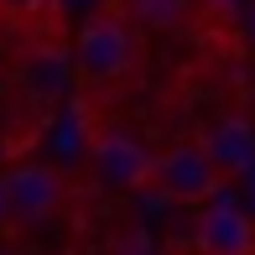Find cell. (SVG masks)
Instances as JSON below:
<instances>
[{"label":"cell","instance_id":"5b68a950","mask_svg":"<svg viewBox=\"0 0 255 255\" xmlns=\"http://www.w3.org/2000/svg\"><path fill=\"white\" fill-rule=\"evenodd\" d=\"M193 245L203 255H255V224L235 203H203L193 224Z\"/></svg>","mask_w":255,"mask_h":255},{"label":"cell","instance_id":"277c9868","mask_svg":"<svg viewBox=\"0 0 255 255\" xmlns=\"http://www.w3.org/2000/svg\"><path fill=\"white\" fill-rule=\"evenodd\" d=\"M89 156H94L99 177L110 182V188H151L156 156L146 151L135 135H125V130H99L94 146H89Z\"/></svg>","mask_w":255,"mask_h":255},{"label":"cell","instance_id":"52a82bcc","mask_svg":"<svg viewBox=\"0 0 255 255\" xmlns=\"http://www.w3.org/2000/svg\"><path fill=\"white\" fill-rule=\"evenodd\" d=\"M120 5L141 31H167L188 16V0H120Z\"/></svg>","mask_w":255,"mask_h":255},{"label":"cell","instance_id":"3957f363","mask_svg":"<svg viewBox=\"0 0 255 255\" xmlns=\"http://www.w3.org/2000/svg\"><path fill=\"white\" fill-rule=\"evenodd\" d=\"M63 203V177L42 161H21V167L5 172V208L21 219V224H42V219L57 214Z\"/></svg>","mask_w":255,"mask_h":255},{"label":"cell","instance_id":"7a4b0ae2","mask_svg":"<svg viewBox=\"0 0 255 255\" xmlns=\"http://www.w3.org/2000/svg\"><path fill=\"white\" fill-rule=\"evenodd\" d=\"M151 188L161 193V198L172 203H208L219 188H224V172L214 167V156H208V146H167V151L156 156L151 167Z\"/></svg>","mask_w":255,"mask_h":255},{"label":"cell","instance_id":"9c48e42d","mask_svg":"<svg viewBox=\"0 0 255 255\" xmlns=\"http://www.w3.org/2000/svg\"><path fill=\"white\" fill-rule=\"evenodd\" d=\"M161 255H203V250H198V245H167Z\"/></svg>","mask_w":255,"mask_h":255},{"label":"cell","instance_id":"30bf717a","mask_svg":"<svg viewBox=\"0 0 255 255\" xmlns=\"http://www.w3.org/2000/svg\"><path fill=\"white\" fill-rule=\"evenodd\" d=\"M250 47H255V16H250Z\"/></svg>","mask_w":255,"mask_h":255},{"label":"cell","instance_id":"ba28073f","mask_svg":"<svg viewBox=\"0 0 255 255\" xmlns=\"http://www.w3.org/2000/svg\"><path fill=\"white\" fill-rule=\"evenodd\" d=\"M0 16L37 26V21H57V0H0Z\"/></svg>","mask_w":255,"mask_h":255},{"label":"cell","instance_id":"6da1fadb","mask_svg":"<svg viewBox=\"0 0 255 255\" xmlns=\"http://www.w3.org/2000/svg\"><path fill=\"white\" fill-rule=\"evenodd\" d=\"M141 63V26L125 16L120 0H110L104 10L78 26L73 37V73L84 78V89H120Z\"/></svg>","mask_w":255,"mask_h":255},{"label":"cell","instance_id":"8992f818","mask_svg":"<svg viewBox=\"0 0 255 255\" xmlns=\"http://www.w3.org/2000/svg\"><path fill=\"white\" fill-rule=\"evenodd\" d=\"M203 146H208V156H214V167L224 172V182L245 177V172L255 167V125L240 120V115H224V120L208 130Z\"/></svg>","mask_w":255,"mask_h":255}]
</instances>
